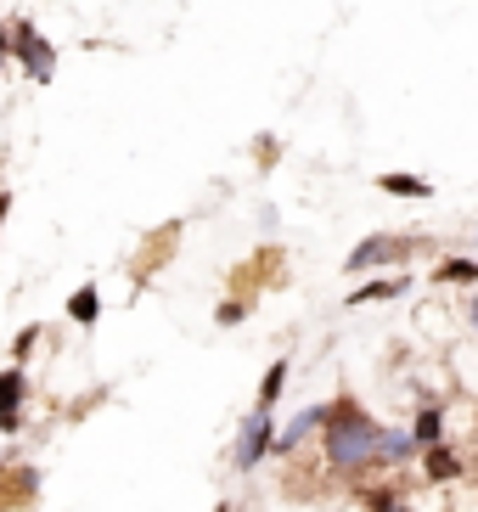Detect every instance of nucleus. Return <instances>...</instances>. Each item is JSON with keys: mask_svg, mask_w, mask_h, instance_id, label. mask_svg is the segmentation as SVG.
Listing matches in <instances>:
<instances>
[{"mask_svg": "<svg viewBox=\"0 0 478 512\" xmlns=\"http://www.w3.org/2000/svg\"><path fill=\"white\" fill-rule=\"evenodd\" d=\"M248 316H254V304H248V299H237V293L214 304V327H242Z\"/></svg>", "mask_w": 478, "mask_h": 512, "instance_id": "2eb2a0df", "label": "nucleus"}, {"mask_svg": "<svg viewBox=\"0 0 478 512\" xmlns=\"http://www.w3.org/2000/svg\"><path fill=\"white\" fill-rule=\"evenodd\" d=\"M422 473H428V484H456L467 473V462H462V451H456V445H428V451H422Z\"/></svg>", "mask_w": 478, "mask_h": 512, "instance_id": "6e6552de", "label": "nucleus"}, {"mask_svg": "<svg viewBox=\"0 0 478 512\" xmlns=\"http://www.w3.org/2000/svg\"><path fill=\"white\" fill-rule=\"evenodd\" d=\"M0 512H6V507H0Z\"/></svg>", "mask_w": 478, "mask_h": 512, "instance_id": "b1692460", "label": "nucleus"}, {"mask_svg": "<svg viewBox=\"0 0 478 512\" xmlns=\"http://www.w3.org/2000/svg\"><path fill=\"white\" fill-rule=\"evenodd\" d=\"M12 62L34 79V85H51V79H57V46L34 29L29 17H17L12 23Z\"/></svg>", "mask_w": 478, "mask_h": 512, "instance_id": "7ed1b4c3", "label": "nucleus"}, {"mask_svg": "<svg viewBox=\"0 0 478 512\" xmlns=\"http://www.w3.org/2000/svg\"><path fill=\"white\" fill-rule=\"evenodd\" d=\"M422 462V445L411 439V428H383L377 434V467H389V473H400V467Z\"/></svg>", "mask_w": 478, "mask_h": 512, "instance_id": "0eeeda50", "label": "nucleus"}, {"mask_svg": "<svg viewBox=\"0 0 478 512\" xmlns=\"http://www.w3.org/2000/svg\"><path fill=\"white\" fill-rule=\"evenodd\" d=\"M321 422H327V406H304L299 417L287 422V428H276V439H270V456H293L304 451L315 434H321Z\"/></svg>", "mask_w": 478, "mask_h": 512, "instance_id": "39448f33", "label": "nucleus"}, {"mask_svg": "<svg viewBox=\"0 0 478 512\" xmlns=\"http://www.w3.org/2000/svg\"><path fill=\"white\" fill-rule=\"evenodd\" d=\"M6 214H12V192L0 186V226H6Z\"/></svg>", "mask_w": 478, "mask_h": 512, "instance_id": "aec40b11", "label": "nucleus"}, {"mask_svg": "<svg viewBox=\"0 0 478 512\" xmlns=\"http://www.w3.org/2000/svg\"><path fill=\"white\" fill-rule=\"evenodd\" d=\"M377 434H383V422L355 394H338V400H327V422H321L315 445L338 479H372V473H383L377 467Z\"/></svg>", "mask_w": 478, "mask_h": 512, "instance_id": "f257e3e1", "label": "nucleus"}, {"mask_svg": "<svg viewBox=\"0 0 478 512\" xmlns=\"http://www.w3.org/2000/svg\"><path fill=\"white\" fill-rule=\"evenodd\" d=\"M6 62H12V23H0V74H6Z\"/></svg>", "mask_w": 478, "mask_h": 512, "instance_id": "a211bd4d", "label": "nucleus"}, {"mask_svg": "<svg viewBox=\"0 0 478 512\" xmlns=\"http://www.w3.org/2000/svg\"><path fill=\"white\" fill-rule=\"evenodd\" d=\"M23 400H29V372L12 361L0 372V411H23Z\"/></svg>", "mask_w": 478, "mask_h": 512, "instance_id": "4468645a", "label": "nucleus"}, {"mask_svg": "<svg viewBox=\"0 0 478 512\" xmlns=\"http://www.w3.org/2000/svg\"><path fill=\"white\" fill-rule=\"evenodd\" d=\"M40 338H45V332H40V321H29V327H23V332H17V338H12V361L23 366V361H29V355H34V344H40Z\"/></svg>", "mask_w": 478, "mask_h": 512, "instance_id": "dca6fc26", "label": "nucleus"}, {"mask_svg": "<svg viewBox=\"0 0 478 512\" xmlns=\"http://www.w3.org/2000/svg\"><path fill=\"white\" fill-rule=\"evenodd\" d=\"M68 321H74V327H96V321H102V287L96 282L74 287V293H68Z\"/></svg>", "mask_w": 478, "mask_h": 512, "instance_id": "9b49d317", "label": "nucleus"}, {"mask_svg": "<svg viewBox=\"0 0 478 512\" xmlns=\"http://www.w3.org/2000/svg\"><path fill=\"white\" fill-rule=\"evenodd\" d=\"M405 293H411V276L405 271H383V276H366V282L355 287V293H349V310H366V304H389V299H405Z\"/></svg>", "mask_w": 478, "mask_h": 512, "instance_id": "423d86ee", "label": "nucleus"}, {"mask_svg": "<svg viewBox=\"0 0 478 512\" xmlns=\"http://www.w3.org/2000/svg\"><path fill=\"white\" fill-rule=\"evenodd\" d=\"M270 439H276V422H270V411H248L237 445H231V467H237V473H254V467L270 456Z\"/></svg>", "mask_w": 478, "mask_h": 512, "instance_id": "20e7f679", "label": "nucleus"}, {"mask_svg": "<svg viewBox=\"0 0 478 512\" xmlns=\"http://www.w3.org/2000/svg\"><path fill=\"white\" fill-rule=\"evenodd\" d=\"M23 434V411H0V439Z\"/></svg>", "mask_w": 478, "mask_h": 512, "instance_id": "f3484780", "label": "nucleus"}, {"mask_svg": "<svg viewBox=\"0 0 478 512\" xmlns=\"http://www.w3.org/2000/svg\"><path fill=\"white\" fill-rule=\"evenodd\" d=\"M0 462H6V456H0Z\"/></svg>", "mask_w": 478, "mask_h": 512, "instance_id": "5701e85b", "label": "nucleus"}, {"mask_svg": "<svg viewBox=\"0 0 478 512\" xmlns=\"http://www.w3.org/2000/svg\"><path fill=\"white\" fill-rule=\"evenodd\" d=\"M287 377H293V361L287 355H276V361L265 366V377H259V394H254V411H276L287 394Z\"/></svg>", "mask_w": 478, "mask_h": 512, "instance_id": "1a4fd4ad", "label": "nucleus"}, {"mask_svg": "<svg viewBox=\"0 0 478 512\" xmlns=\"http://www.w3.org/2000/svg\"><path fill=\"white\" fill-rule=\"evenodd\" d=\"M377 192L411 197V203H428V197H434V186L422 181V175H405V169H383V175H377Z\"/></svg>", "mask_w": 478, "mask_h": 512, "instance_id": "9d476101", "label": "nucleus"}, {"mask_svg": "<svg viewBox=\"0 0 478 512\" xmlns=\"http://www.w3.org/2000/svg\"><path fill=\"white\" fill-rule=\"evenodd\" d=\"M209 512H231V501H220V507H209Z\"/></svg>", "mask_w": 478, "mask_h": 512, "instance_id": "4be33fe9", "label": "nucleus"}, {"mask_svg": "<svg viewBox=\"0 0 478 512\" xmlns=\"http://www.w3.org/2000/svg\"><path fill=\"white\" fill-rule=\"evenodd\" d=\"M467 327L478 332V287H473V299H467Z\"/></svg>", "mask_w": 478, "mask_h": 512, "instance_id": "6ab92c4d", "label": "nucleus"}, {"mask_svg": "<svg viewBox=\"0 0 478 512\" xmlns=\"http://www.w3.org/2000/svg\"><path fill=\"white\" fill-rule=\"evenodd\" d=\"M434 282H439V287H478V259H467V254L439 259V265H434Z\"/></svg>", "mask_w": 478, "mask_h": 512, "instance_id": "ddd939ff", "label": "nucleus"}, {"mask_svg": "<svg viewBox=\"0 0 478 512\" xmlns=\"http://www.w3.org/2000/svg\"><path fill=\"white\" fill-rule=\"evenodd\" d=\"M383 512H411V507H405V501H394V507H383Z\"/></svg>", "mask_w": 478, "mask_h": 512, "instance_id": "412c9836", "label": "nucleus"}, {"mask_svg": "<svg viewBox=\"0 0 478 512\" xmlns=\"http://www.w3.org/2000/svg\"><path fill=\"white\" fill-rule=\"evenodd\" d=\"M428 242L422 237H400V231H372V237H360L355 248L344 254V276H377L389 271V265H405L411 254H422Z\"/></svg>", "mask_w": 478, "mask_h": 512, "instance_id": "f03ea898", "label": "nucleus"}, {"mask_svg": "<svg viewBox=\"0 0 478 512\" xmlns=\"http://www.w3.org/2000/svg\"><path fill=\"white\" fill-rule=\"evenodd\" d=\"M411 439H417L422 451H428V445H445V406H439V400H428V406L417 411V422H411Z\"/></svg>", "mask_w": 478, "mask_h": 512, "instance_id": "f8f14e48", "label": "nucleus"}]
</instances>
